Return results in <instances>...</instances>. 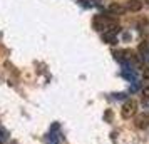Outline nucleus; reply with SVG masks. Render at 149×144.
<instances>
[{"mask_svg": "<svg viewBox=\"0 0 149 144\" xmlns=\"http://www.w3.org/2000/svg\"><path fill=\"white\" fill-rule=\"evenodd\" d=\"M144 2H146V3H149V0H144Z\"/></svg>", "mask_w": 149, "mask_h": 144, "instance_id": "10", "label": "nucleus"}, {"mask_svg": "<svg viewBox=\"0 0 149 144\" xmlns=\"http://www.w3.org/2000/svg\"><path fill=\"white\" fill-rule=\"evenodd\" d=\"M136 126L141 127V129L148 127L149 126V114L148 112H144V114H139V116H137V119H136Z\"/></svg>", "mask_w": 149, "mask_h": 144, "instance_id": "3", "label": "nucleus"}, {"mask_svg": "<svg viewBox=\"0 0 149 144\" xmlns=\"http://www.w3.org/2000/svg\"><path fill=\"white\" fill-rule=\"evenodd\" d=\"M142 77H144L146 81H149V67H148V69H144V70H142Z\"/></svg>", "mask_w": 149, "mask_h": 144, "instance_id": "8", "label": "nucleus"}, {"mask_svg": "<svg viewBox=\"0 0 149 144\" xmlns=\"http://www.w3.org/2000/svg\"><path fill=\"white\" fill-rule=\"evenodd\" d=\"M144 92H146V96L149 97V87H146V90H144Z\"/></svg>", "mask_w": 149, "mask_h": 144, "instance_id": "9", "label": "nucleus"}, {"mask_svg": "<svg viewBox=\"0 0 149 144\" xmlns=\"http://www.w3.org/2000/svg\"><path fill=\"white\" fill-rule=\"evenodd\" d=\"M126 8L131 10V12H139L142 8V2L141 0H129L127 3H126Z\"/></svg>", "mask_w": 149, "mask_h": 144, "instance_id": "4", "label": "nucleus"}, {"mask_svg": "<svg viewBox=\"0 0 149 144\" xmlns=\"http://www.w3.org/2000/svg\"><path fill=\"white\" fill-rule=\"evenodd\" d=\"M136 112H137V102H136L134 99H127L126 102L122 104V109H121L122 117H126V119L134 117Z\"/></svg>", "mask_w": 149, "mask_h": 144, "instance_id": "1", "label": "nucleus"}, {"mask_svg": "<svg viewBox=\"0 0 149 144\" xmlns=\"http://www.w3.org/2000/svg\"><path fill=\"white\" fill-rule=\"evenodd\" d=\"M102 40L106 42V44H116V32H112V30H107V32H104L102 34Z\"/></svg>", "mask_w": 149, "mask_h": 144, "instance_id": "5", "label": "nucleus"}, {"mask_svg": "<svg viewBox=\"0 0 149 144\" xmlns=\"http://www.w3.org/2000/svg\"><path fill=\"white\" fill-rule=\"evenodd\" d=\"M109 12H112L116 15H121V14H124V7H121L119 3H111L109 5Z\"/></svg>", "mask_w": 149, "mask_h": 144, "instance_id": "6", "label": "nucleus"}, {"mask_svg": "<svg viewBox=\"0 0 149 144\" xmlns=\"http://www.w3.org/2000/svg\"><path fill=\"white\" fill-rule=\"evenodd\" d=\"M114 24L111 20H107V17H104V15H95L94 20H92V27L95 29V30H109V29L112 27Z\"/></svg>", "mask_w": 149, "mask_h": 144, "instance_id": "2", "label": "nucleus"}, {"mask_svg": "<svg viewBox=\"0 0 149 144\" xmlns=\"http://www.w3.org/2000/svg\"><path fill=\"white\" fill-rule=\"evenodd\" d=\"M139 52H141V54H148L149 52V44L148 42H141V44H139Z\"/></svg>", "mask_w": 149, "mask_h": 144, "instance_id": "7", "label": "nucleus"}]
</instances>
